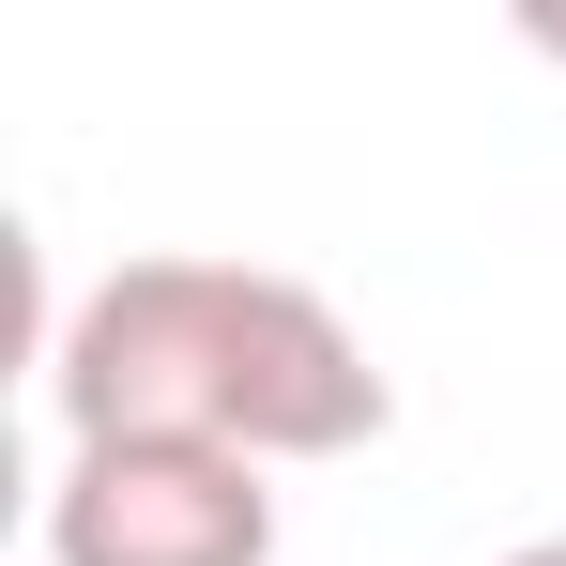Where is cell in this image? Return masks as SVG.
I'll list each match as a JSON object with an SVG mask.
<instances>
[{
  "label": "cell",
  "instance_id": "obj_1",
  "mask_svg": "<svg viewBox=\"0 0 566 566\" xmlns=\"http://www.w3.org/2000/svg\"><path fill=\"white\" fill-rule=\"evenodd\" d=\"M77 444H230V460H353L382 413L368 337L261 261H123L62 322Z\"/></svg>",
  "mask_w": 566,
  "mask_h": 566
},
{
  "label": "cell",
  "instance_id": "obj_2",
  "mask_svg": "<svg viewBox=\"0 0 566 566\" xmlns=\"http://www.w3.org/2000/svg\"><path fill=\"white\" fill-rule=\"evenodd\" d=\"M46 552L62 566H276V490L230 444H77Z\"/></svg>",
  "mask_w": 566,
  "mask_h": 566
},
{
  "label": "cell",
  "instance_id": "obj_3",
  "mask_svg": "<svg viewBox=\"0 0 566 566\" xmlns=\"http://www.w3.org/2000/svg\"><path fill=\"white\" fill-rule=\"evenodd\" d=\"M505 566H566V536H536V552H505Z\"/></svg>",
  "mask_w": 566,
  "mask_h": 566
}]
</instances>
